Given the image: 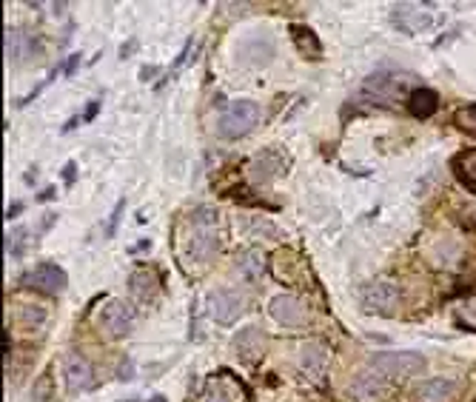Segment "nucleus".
Wrapping results in <instances>:
<instances>
[{"instance_id": "obj_1", "label": "nucleus", "mask_w": 476, "mask_h": 402, "mask_svg": "<svg viewBox=\"0 0 476 402\" xmlns=\"http://www.w3.org/2000/svg\"><path fill=\"white\" fill-rule=\"evenodd\" d=\"M368 365L385 380H405V376L422 374L428 368V360L419 351H376L368 357Z\"/></svg>"}, {"instance_id": "obj_2", "label": "nucleus", "mask_w": 476, "mask_h": 402, "mask_svg": "<svg viewBox=\"0 0 476 402\" xmlns=\"http://www.w3.org/2000/svg\"><path fill=\"white\" fill-rule=\"evenodd\" d=\"M259 123V106L254 100H234L217 117V134L226 140L246 137Z\"/></svg>"}, {"instance_id": "obj_3", "label": "nucleus", "mask_w": 476, "mask_h": 402, "mask_svg": "<svg viewBox=\"0 0 476 402\" xmlns=\"http://www.w3.org/2000/svg\"><path fill=\"white\" fill-rule=\"evenodd\" d=\"M360 302L368 314H376V317H391L399 305V289L388 280H374V282H365L363 291H360Z\"/></svg>"}, {"instance_id": "obj_4", "label": "nucleus", "mask_w": 476, "mask_h": 402, "mask_svg": "<svg viewBox=\"0 0 476 402\" xmlns=\"http://www.w3.org/2000/svg\"><path fill=\"white\" fill-rule=\"evenodd\" d=\"M98 322L111 340H123L131 334V328L137 322V311L126 300H109L98 314Z\"/></svg>"}, {"instance_id": "obj_5", "label": "nucleus", "mask_w": 476, "mask_h": 402, "mask_svg": "<svg viewBox=\"0 0 476 402\" xmlns=\"http://www.w3.org/2000/svg\"><path fill=\"white\" fill-rule=\"evenodd\" d=\"M63 385L68 394H83L94 388V368L77 351H68L63 357Z\"/></svg>"}, {"instance_id": "obj_6", "label": "nucleus", "mask_w": 476, "mask_h": 402, "mask_svg": "<svg viewBox=\"0 0 476 402\" xmlns=\"http://www.w3.org/2000/svg\"><path fill=\"white\" fill-rule=\"evenodd\" d=\"M268 314L274 322L285 325V328H302L308 325V309L305 302L294 294H277L271 302H268Z\"/></svg>"}, {"instance_id": "obj_7", "label": "nucleus", "mask_w": 476, "mask_h": 402, "mask_svg": "<svg viewBox=\"0 0 476 402\" xmlns=\"http://www.w3.org/2000/svg\"><path fill=\"white\" fill-rule=\"evenodd\" d=\"M23 286L46 291V294H60L68 286V277L57 263H37L29 274H23Z\"/></svg>"}, {"instance_id": "obj_8", "label": "nucleus", "mask_w": 476, "mask_h": 402, "mask_svg": "<svg viewBox=\"0 0 476 402\" xmlns=\"http://www.w3.org/2000/svg\"><path fill=\"white\" fill-rule=\"evenodd\" d=\"M208 311L220 325H231L237 317L246 311V300L234 289H217L208 294Z\"/></svg>"}, {"instance_id": "obj_9", "label": "nucleus", "mask_w": 476, "mask_h": 402, "mask_svg": "<svg viewBox=\"0 0 476 402\" xmlns=\"http://www.w3.org/2000/svg\"><path fill=\"white\" fill-rule=\"evenodd\" d=\"M43 52V46H40V40L32 35V32H26V29H6V60L9 63H26V60H32L35 55H40Z\"/></svg>"}, {"instance_id": "obj_10", "label": "nucleus", "mask_w": 476, "mask_h": 402, "mask_svg": "<svg viewBox=\"0 0 476 402\" xmlns=\"http://www.w3.org/2000/svg\"><path fill=\"white\" fill-rule=\"evenodd\" d=\"M220 248V237L214 228H197L192 237H188V246H185V257L194 259V263H208V259L217 254Z\"/></svg>"}, {"instance_id": "obj_11", "label": "nucleus", "mask_w": 476, "mask_h": 402, "mask_svg": "<svg viewBox=\"0 0 476 402\" xmlns=\"http://www.w3.org/2000/svg\"><path fill=\"white\" fill-rule=\"evenodd\" d=\"M251 180L254 183H271L274 177H280V174H285L289 172V165H285V157L280 154V152H263V154H257L254 160H251Z\"/></svg>"}, {"instance_id": "obj_12", "label": "nucleus", "mask_w": 476, "mask_h": 402, "mask_svg": "<svg viewBox=\"0 0 476 402\" xmlns=\"http://www.w3.org/2000/svg\"><path fill=\"white\" fill-rule=\"evenodd\" d=\"M234 354L240 357L243 363H254V360H259L263 357V351H266V340H263V331L259 328H254V325H248V328H243L240 334L234 337Z\"/></svg>"}, {"instance_id": "obj_13", "label": "nucleus", "mask_w": 476, "mask_h": 402, "mask_svg": "<svg viewBox=\"0 0 476 402\" xmlns=\"http://www.w3.org/2000/svg\"><path fill=\"white\" fill-rule=\"evenodd\" d=\"M391 17L402 32H428L434 23V17L422 9H416V3H396Z\"/></svg>"}, {"instance_id": "obj_14", "label": "nucleus", "mask_w": 476, "mask_h": 402, "mask_svg": "<svg viewBox=\"0 0 476 402\" xmlns=\"http://www.w3.org/2000/svg\"><path fill=\"white\" fill-rule=\"evenodd\" d=\"M408 114L416 117V120H428V117H434L439 111V94L428 86H419V89H411L408 91Z\"/></svg>"}, {"instance_id": "obj_15", "label": "nucleus", "mask_w": 476, "mask_h": 402, "mask_svg": "<svg viewBox=\"0 0 476 402\" xmlns=\"http://www.w3.org/2000/svg\"><path fill=\"white\" fill-rule=\"evenodd\" d=\"M129 291H131V297H134L137 302L149 305V302H154L157 294H160V280H157L149 268H137V271L129 277Z\"/></svg>"}, {"instance_id": "obj_16", "label": "nucleus", "mask_w": 476, "mask_h": 402, "mask_svg": "<svg viewBox=\"0 0 476 402\" xmlns=\"http://www.w3.org/2000/svg\"><path fill=\"white\" fill-rule=\"evenodd\" d=\"M416 399L419 402H445L457 394V383L454 380H445V376H434V380H425L416 385Z\"/></svg>"}, {"instance_id": "obj_17", "label": "nucleus", "mask_w": 476, "mask_h": 402, "mask_svg": "<svg viewBox=\"0 0 476 402\" xmlns=\"http://www.w3.org/2000/svg\"><path fill=\"white\" fill-rule=\"evenodd\" d=\"M363 91L371 94L376 100H385V98H396V94L405 91V83H402L396 75H371L365 83H363Z\"/></svg>"}, {"instance_id": "obj_18", "label": "nucleus", "mask_w": 476, "mask_h": 402, "mask_svg": "<svg viewBox=\"0 0 476 402\" xmlns=\"http://www.w3.org/2000/svg\"><path fill=\"white\" fill-rule=\"evenodd\" d=\"M385 376L383 374H376L374 368L363 371V374H356L354 376V383H351V394L354 396H360V399H371V396H379L385 391Z\"/></svg>"}, {"instance_id": "obj_19", "label": "nucleus", "mask_w": 476, "mask_h": 402, "mask_svg": "<svg viewBox=\"0 0 476 402\" xmlns=\"http://www.w3.org/2000/svg\"><path fill=\"white\" fill-rule=\"evenodd\" d=\"M300 363H302V371L311 376V380H320V376L325 374V363H328V351H325V345H320V342H308V345H302V357H300Z\"/></svg>"}, {"instance_id": "obj_20", "label": "nucleus", "mask_w": 476, "mask_h": 402, "mask_svg": "<svg viewBox=\"0 0 476 402\" xmlns=\"http://www.w3.org/2000/svg\"><path fill=\"white\" fill-rule=\"evenodd\" d=\"M450 169H454L457 180L476 194V149H468V152L457 154L454 160H450Z\"/></svg>"}, {"instance_id": "obj_21", "label": "nucleus", "mask_w": 476, "mask_h": 402, "mask_svg": "<svg viewBox=\"0 0 476 402\" xmlns=\"http://www.w3.org/2000/svg\"><path fill=\"white\" fill-rule=\"evenodd\" d=\"M291 40H294V46H297V49H300L305 57H314V60L322 57V43H320V37H317L314 29L294 23V26H291Z\"/></svg>"}, {"instance_id": "obj_22", "label": "nucleus", "mask_w": 476, "mask_h": 402, "mask_svg": "<svg viewBox=\"0 0 476 402\" xmlns=\"http://www.w3.org/2000/svg\"><path fill=\"white\" fill-rule=\"evenodd\" d=\"M263 254L259 251H246V254H240L237 257V268H240V274H246L248 280H257L259 274H263Z\"/></svg>"}, {"instance_id": "obj_23", "label": "nucleus", "mask_w": 476, "mask_h": 402, "mask_svg": "<svg viewBox=\"0 0 476 402\" xmlns=\"http://www.w3.org/2000/svg\"><path fill=\"white\" fill-rule=\"evenodd\" d=\"M17 320H20V325H26V328H40L46 322V309H43V305L29 302V305H23V309L17 311Z\"/></svg>"}, {"instance_id": "obj_24", "label": "nucleus", "mask_w": 476, "mask_h": 402, "mask_svg": "<svg viewBox=\"0 0 476 402\" xmlns=\"http://www.w3.org/2000/svg\"><path fill=\"white\" fill-rule=\"evenodd\" d=\"M457 126L462 129V131H468V134H476V103H468V106H462L459 111H457Z\"/></svg>"}, {"instance_id": "obj_25", "label": "nucleus", "mask_w": 476, "mask_h": 402, "mask_svg": "<svg viewBox=\"0 0 476 402\" xmlns=\"http://www.w3.org/2000/svg\"><path fill=\"white\" fill-rule=\"evenodd\" d=\"M32 402H52V376L43 374L35 385V399Z\"/></svg>"}, {"instance_id": "obj_26", "label": "nucleus", "mask_w": 476, "mask_h": 402, "mask_svg": "<svg viewBox=\"0 0 476 402\" xmlns=\"http://www.w3.org/2000/svg\"><path fill=\"white\" fill-rule=\"evenodd\" d=\"M203 402H234V399H231V394H228L226 388H220V385H217V380H211V383H208V388H205Z\"/></svg>"}, {"instance_id": "obj_27", "label": "nucleus", "mask_w": 476, "mask_h": 402, "mask_svg": "<svg viewBox=\"0 0 476 402\" xmlns=\"http://www.w3.org/2000/svg\"><path fill=\"white\" fill-rule=\"evenodd\" d=\"M123 208H126V200H117V205H114V211H111V220H109V226H106V237H114V231H117V220H120Z\"/></svg>"}, {"instance_id": "obj_28", "label": "nucleus", "mask_w": 476, "mask_h": 402, "mask_svg": "<svg viewBox=\"0 0 476 402\" xmlns=\"http://www.w3.org/2000/svg\"><path fill=\"white\" fill-rule=\"evenodd\" d=\"M192 43H194L192 37H188V40H185V46H183V49H180V55H177V60L172 63V75H174V72H180V66L185 63V57H188V52H192Z\"/></svg>"}, {"instance_id": "obj_29", "label": "nucleus", "mask_w": 476, "mask_h": 402, "mask_svg": "<svg viewBox=\"0 0 476 402\" xmlns=\"http://www.w3.org/2000/svg\"><path fill=\"white\" fill-rule=\"evenodd\" d=\"M98 111H100V100H91V103L86 106V111L80 114V120H83V123H91L94 117H98Z\"/></svg>"}, {"instance_id": "obj_30", "label": "nucleus", "mask_w": 476, "mask_h": 402, "mask_svg": "<svg viewBox=\"0 0 476 402\" xmlns=\"http://www.w3.org/2000/svg\"><path fill=\"white\" fill-rule=\"evenodd\" d=\"M77 63H80V55H71V57L66 60V66H63V75H66V77H71V75H75Z\"/></svg>"}, {"instance_id": "obj_31", "label": "nucleus", "mask_w": 476, "mask_h": 402, "mask_svg": "<svg viewBox=\"0 0 476 402\" xmlns=\"http://www.w3.org/2000/svg\"><path fill=\"white\" fill-rule=\"evenodd\" d=\"M75 174H77V165H75V163H66V169H63V180H66V185L75 183Z\"/></svg>"}, {"instance_id": "obj_32", "label": "nucleus", "mask_w": 476, "mask_h": 402, "mask_svg": "<svg viewBox=\"0 0 476 402\" xmlns=\"http://www.w3.org/2000/svg\"><path fill=\"white\" fill-rule=\"evenodd\" d=\"M23 211V203H9V208H6V220H15L17 214Z\"/></svg>"}, {"instance_id": "obj_33", "label": "nucleus", "mask_w": 476, "mask_h": 402, "mask_svg": "<svg viewBox=\"0 0 476 402\" xmlns=\"http://www.w3.org/2000/svg\"><path fill=\"white\" fill-rule=\"evenodd\" d=\"M154 72H157V66H143V68H140V80H152Z\"/></svg>"}, {"instance_id": "obj_34", "label": "nucleus", "mask_w": 476, "mask_h": 402, "mask_svg": "<svg viewBox=\"0 0 476 402\" xmlns=\"http://www.w3.org/2000/svg\"><path fill=\"white\" fill-rule=\"evenodd\" d=\"M55 194H57V192H55V188H46V192H43V194H40L37 200H40V203H46V200H52Z\"/></svg>"}, {"instance_id": "obj_35", "label": "nucleus", "mask_w": 476, "mask_h": 402, "mask_svg": "<svg viewBox=\"0 0 476 402\" xmlns=\"http://www.w3.org/2000/svg\"><path fill=\"white\" fill-rule=\"evenodd\" d=\"M120 380H131V363L123 365V374H120Z\"/></svg>"}, {"instance_id": "obj_36", "label": "nucleus", "mask_w": 476, "mask_h": 402, "mask_svg": "<svg viewBox=\"0 0 476 402\" xmlns=\"http://www.w3.org/2000/svg\"><path fill=\"white\" fill-rule=\"evenodd\" d=\"M131 46H134V43H129V46H123V49H120V57H123V60L131 55Z\"/></svg>"}, {"instance_id": "obj_37", "label": "nucleus", "mask_w": 476, "mask_h": 402, "mask_svg": "<svg viewBox=\"0 0 476 402\" xmlns=\"http://www.w3.org/2000/svg\"><path fill=\"white\" fill-rule=\"evenodd\" d=\"M149 402H165V396H160V394H157V396H152Z\"/></svg>"}, {"instance_id": "obj_38", "label": "nucleus", "mask_w": 476, "mask_h": 402, "mask_svg": "<svg viewBox=\"0 0 476 402\" xmlns=\"http://www.w3.org/2000/svg\"><path fill=\"white\" fill-rule=\"evenodd\" d=\"M129 402H137V399H129Z\"/></svg>"}]
</instances>
